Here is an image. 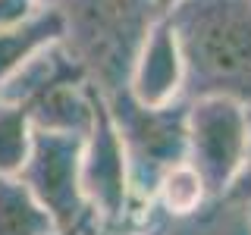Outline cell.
<instances>
[{"instance_id":"1","label":"cell","mask_w":251,"mask_h":235,"mask_svg":"<svg viewBox=\"0 0 251 235\" xmlns=\"http://www.w3.org/2000/svg\"><path fill=\"white\" fill-rule=\"evenodd\" d=\"M163 19L182 53V100L226 97L251 110V0H179Z\"/></svg>"},{"instance_id":"2","label":"cell","mask_w":251,"mask_h":235,"mask_svg":"<svg viewBox=\"0 0 251 235\" xmlns=\"http://www.w3.org/2000/svg\"><path fill=\"white\" fill-rule=\"evenodd\" d=\"M63 25V47L100 97L123 91L148 28L160 19L154 0H41Z\"/></svg>"},{"instance_id":"3","label":"cell","mask_w":251,"mask_h":235,"mask_svg":"<svg viewBox=\"0 0 251 235\" xmlns=\"http://www.w3.org/2000/svg\"><path fill=\"white\" fill-rule=\"evenodd\" d=\"M116 132H120L126 163H129L132 198L154 207L157 179L170 166L185 160V100L167 107H145L129 88L104 97Z\"/></svg>"},{"instance_id":"4","label":"cell","mask_w":251,"mask_h":235,"mask_svg":"<svg viewBox=\"0 0 251 235\" xmlns=\"http://www.w3.org/2000/svg\"><path fill=\"white\" fill-rule=\"evenodd\" d=\"M82 135L31 129V147L16 172L57 232L91 226V207L82 194Z\"/></svg>"},{"instance_id":"5","label":"cell","mask_w":251,"mask_h":235,"mask_svg":"<svg viewBox=\"0 0 251 235\" xmlns=\"http://www.w3.org/2000/svg\"><path fill=\"white\" fill-rule=\"evenodd\" d=\"M185 160L210 198L229 191L248 151V110L226 97L185 100Z\"/></svg>"},{"instance_id":"6","label":"cell","mask_w":251,"mask_h":235,"mask_svg":"<svg viewBox=\"0 0 251 235\" xmlns=\"http://www.w3.org/2000/svg\"><path fill=\"white\" fill-rule=\"evenodd\" d=\"M182 82H185L182 53H179L170 22L160 16L148 28L145 41H141L135 60H132L126 88L145 107H167L182 100Z\"/></svg>"},{"instance_id":"7","label":"cell","mask_w":251,"mask_h":235,"mask_svg":"<svg viewBox=\"0 0 251 235\" xmlns=\"http://www.w3.org/2000/svg\"><path fill=\"white\" fill-rule=\"evenodd\" d=\"M94 97L98 91L88 82H57L25 100L19 110H25L31 129L66 132V135L85 138L94 122Z\"/></svg>"},{"instance_id":"8","label":"cell","mask_w":251,"mask_h":235,"mask_svg":"<svg viewBox=\"0 0 251 235\" xmlns=\"http://www.w3.org/2000/svg\"><path fill=\"white\" fill-rule=\"evenodd\" d=\"M163 235H251L248 204L226 194L207 198L188 216H163Z\"/></svg>"},{"instance_id":"9","label":"cell","mask_w":251,"mask_h":235,"mask_svg":"<svg viewBox=\"0 0 251 235\" xmlns=\"http://www.w3.org/2000/svg\"><path fill=\"white\" fill-rule=\"evenodd\" d=\"M63 41V25L50 10L35 13L22 25L0 28V85L10 78L16 69L25 63L31 53H38L41 47Z\"/></svg>"},{"instance_id":"10","label":"cell","mask_w":251,"mask_h":235,"mask_svg":"<svg viewBox=\"0 0 251 235\" xmlns=\"http://www.w3.org/2000/svg\"><path fill=\"white\" fill-rule=\"evenodd\" d=\"M50 216L16 176H0V235H53Z\"/></svg>"},{"instance_id":"11","label":"cell","mask_w":251,"mask_h":235,"mask_svg":"<svg viewBox=\"0 0 251 235\" xmlns=\"http://www.w3.org/2000/svg\"><path fill=\"white\" fill-rule=\"evenodd\" d=\"M207 188H204L198 169L188 160L176 163L157 179L154 188V207L160 210L163 216H188L207 201Z\"/></svg>"},{"instance_id":"12","label":"cell","mask_w":251,"mask_h":235,"mask_svg":"<svg viewBox=\"0 0 251 235\" xmlns=\"http://www.w3.org/2000/svg\"><path fill=\"white\" fill-rule=\"evenodd\" d=\"M31 147V122L25 110L0 104V176H16Z\"/></svg>"},{"instance_id":"13","label":"cell","mask_w":251,"mask_h":235,"mask_svg":"<svg viewBox=\"0 0 251 235\" xmlns=\"http://www.w3.org/2000/svg\"><path fill=\"white\" fill-rule=\"evenodd\" d=\"M41 0H0V28L22 25L35 13H41Z\"/></svg>"},{"instance_id":"14","label":"cell","mask_w":251,"mask_h":235,"mask_svg":"<svg viewBox=\"0 0 251 235\" xmlns=\"http://www.w3.org/2000/svg\"><path fill=\"white\" fill-rule=\"evenodd\" d=\"M226 198H232L239 204H251V110H248V151H245V160H242V169L235 176V182L226 191Z\"/></svg>"},{"instance_id":"15","label":"cell","mask_w":251,"mask_h":235,"mask_svg":"<svg viewBox=\"0 0 251 235\" xmlns=\"http://www.w3.org/2000/svg\"><path fill=\"white\" fill-rule=\"evenodd\" d=\"M82 235H100V232H94L91 226H88V229H85ZM126 235H163V216L157 213L148 226H141V229H135V232H126Z\"/></svg>"},{"instance_id":"16","label":"cell","mask_w":251,"mask_h":235,"mask_svg":"<svg viewBox=\"0 0 251 235\" xmlns=\"http://www.w3.org/2000/svg\"><path fill=\"white\" fill-rule=\"evenodd\" d=\"M176 3H179V0H154V6H157V13H160V16L167 13L170 6H176Z\"/></svg>"},{"instance_id":"17","label":"cell","mask_w":251,"mask_h":235,"mask_svg":"<svg viewBox=\"0 0 251 235\" xmlns=\"http://www.w3.org/2000/svg\"><path fill=\"white\" fill-rule=\"evenodd\" d=\"M85 229H88V226H85ZM85 229H73V232H53V235H82Z\"/></svg>"},{"instance_id":"18","label":"cell","mask_w":251,"mask_h":235,"mask_svg":"<svg viewBox=\"0 0 251 235\" xmlns=\"http://www.w3.org/2000/svg\"><path fill=\"white\" fill-rule=\"evenodd\" d=\"M248 216H251V204H248Z\"/></svg>"}]
</instances>
